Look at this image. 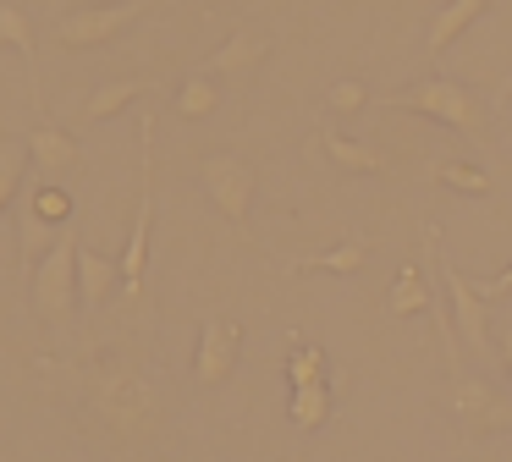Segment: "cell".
<instances>
[{
    "label": "cell",
    "mask_w": 512,
    "mask_h": 462,
    "mask_svg": "<svg viewBox=\"0 0 512 462\" xmlns=\"http://www.w3.org/2000/svg\"><path fill=\"white\" fill-rule=\"evenodd\" d=\"M155 0H111V6H78L56 22V39L67 50H94V44H111L122 28H133Z\"/></svg>",
    "instance_id": "8992f818"
},
{
    "label": "cell",
    "mask_w": 512,
    "mask_h": 462,
    "mask_svg": "<svg viewBox=\"0 0 512 462\" xmlns=\"http://www.w3.org/2000/svg\"><path fill=\"white\" fill-rule=\"evenodd\" d=\"M501 99H512V77H507V83H501Z\"/></svg>",
    "instance_id": "f1b7e54d"
},
{
    "label": "cell",
    "mask_w": 512,
    "mask_h": 462,
    "mask_svg": "<svg viewBox=\"0 0 512 462\" xmlns=\"http://www.w3.org/2000/svg\"><path fill=\"white\" fill-rule=\"evenodd\" d=\"M215 105H221V88H215V77H210V72H188V83L177 88V116L204 121V116H215Z\"/></svg>",
    "instance_id": "e0dca14e"
},
{
    "label": "cell",
    "mask_w": 512,
    "mask_h": 462,
    "mask_svg": "<svg viewBox=\"0 0 512 462\" xmlns=\"http://www.w3.org/2000/svg\"><path fill=\"white\" fill-rule=\"evenodd\" d=\"M430 308V281H424L419 264H402L397 281H391V297H386V314L391 319H413Z\"/></svg>",
    "instance_id": "9a60e30c"
},
{
    "label": "cell",
    "mask_w": 512,
    "mask_h": 462,
    "mask_svg": "<svg viewBox=\"0 0 512 462\" xmlns=\"http://www.w3.org/2000/svg\"><path fill=\"white\" fill-rule=\"evenodd\" d=\"M287 380L292 385H320L325 380V352L320 347H298L287 358Z\"/></svg>",
    "instance_id": "cb8c5ba5"
},
{
    "label": "cell",
    "mask_w": 512,
    "mask_h": 462,
    "mask_svg": "<svg viewBox=\"0 0 512 462\" xmlns=\"http://www.w3.org/2000/svg\"><path fill=\"white\" fill-rule=\"evenodd\" d=\"M28 209H34L39 220H45V226H72V193L67 187H56V182H39L34 193H28Z\"/></svg>",
    "instance_id": "44dd1931"
},
{
    "label": "cell",
    "mask_w": 512,
    "mask_h": 462,
    "mask_svg": "<svg viewBox=\"0 0 512 462\" xmlns=\"http://www.w3.org/2000/svg\"><path fill=\"white\" fill-rule=\"evenodd\" d=\"M386 105L419 110V116L441 121V127H452V132H463L468 143L490 149V116H485V105H479V99L468 94L463 83H452V77H424V83H413V88H402V94H391Z\"/></svg>",
    "instance_id": "6da1fadb"
},
{
    "label": "cell",
    "mask_w": 512,
    "mask_h": 462,
    "mask_svg": "<svg viewBox=\"0 0 512 462\" xmlns=\"http://www.w3.org/2000/svg\"><path fill=\"white\" fill-rule=\"evenodd\" d=\"M94 407H100V418L122 440H144V435H155V424H160L155 385L138 369H100L94 374Z\"/></svg>",
    "instance_id": "7a4b0ae2"
},
{
    "label": "cell",
    "mask_w": 512,
    "mask_h": 462,
    "mask_svg": "<svg viewBox=\"0 0 512 462\" xmlns=\"http://www.w3.org/2000/svg\"><path fill=\"white\" fill-rule=\"evenodd\" d=\"M474 292L485 297V303H496V297H512V264L501 275H490V281H474Z\"/></svg>",
    "instance_id": "4316f807"
},
{
    "label": "cell",
    "mask_w": 512,
    "mask_h": 462,
    "mask_svg": "<svg viewBox=\"0 0 512 462\" xmlns=\"http://www.w3.org/2000/svg\"><path fill=\"white\" fill-rule=\"evenodd\" d=\"M364 259H369L364 242H342V248H331V253H309V259H292V270H331V275H353V270H364Z\"/></svg>",
    "instance_id": "ffe728a7"
},
{
    "label": "cell",
    "mask_w": 512,
    "mask_h": 462,
    "mask_svg": "<svg viewBox=\"0 0 512 462\" xmlns=\"http://www.w3.org/2000/svg\"><path fill=\"white\" fill-rule=\"evenodd\" d=\"M265 55H270V39H265L259 28H232V39H226L221 50H215L210 61L199 66V72H210V77L254 72V66H265Z\"/></svg>",
    "instance_id": "30bf717a"
},
{
    "label": "cell",
    "mask_w": 512,
    "mask_h": 462,
    "mask_svg": "<svg viewBox=\"0 0 512 462\" xmlns=\"http://www.w3.org/2000/svg\"><path fill=\"white\" fill-rule=\"evenodd\" d=\"M237 352H243V325H232V319H204L199 358H193L199 385H221L226 374L237 369Z\"/></svg>",
    "instance_id": "9c48e42d"
},
{
    "label": "cell",
    "mask_w": 512,
    "mask_h": 462,
    "mask_svg": "<svg viewBox=\"0 0 512 462\" xmlns=\"http://www.w3.org/2000/svg\"><path fill=\"white\" fill-rule=\"evenodd\" d=\"M485 6H490V0H446V6L430 17V33H424V50H430V55H441L452 39H463V28H474V22H479V11H485Z\"/></svg>",
    "instance_id": "4fadbf2b"
},
{
    "label": "cell",
    "mask_w": 512,
    "mask_h": 462,
    "mask_svg": "<svg viewBox=\"0 0 512 462\" xmlns=\"http://www.w3.org/2000/svg\"><path fill=\"white\" fill-rule=\"evenodd\" d=\"M50 231H56V226H45V220H39L34 209L23 204V259H28V264H39V253H45L50 242H56Z\"/></svg>",
    "instance_id": "484cf974"
},
{
    "label": "cell",
    "mask_w": 512,
    "mask_h": 462,
    "mask_svg": "<svg viewBox=\"0 0 512 462\" xmlns=\"http://www.w3.org/2000/svg\"><path fill=\"white\" fill-rule=\"evenodd\" d=\"M496 347H501V358H507V369H512V325L501 330V341H496Z\"/></svg>",
    "instance_id": "83f0119b"
},
{
    "label": "cell",
    "mask_w": 512,
    "mask_h": 462,
    "mask_svg": "<svg viewBox=\"0 0 512 462\" xmlns=\"http://www.w3.org/2000/svg\"><path fill=\"white\" fill-rule=\"evenodd\" d=\"M364 105H369V88L358 83V77H342V83H331V116H358Z\"/></svg>",
    "instance_id": "d4e9b609"
},
{
    "label": "cell",
    "mask_w": 512,
    "mask_h": 462,
    "mask_svg": "<svg viewBox=\"0 0 512 462\" xmlns=\"http://www.w3.org/2000/svg\"><path fill=\"white\" fill-rule=\"evenodd\" d=\"M320 143H325V154H331V160L342 165V171H358V176H380V171H386V160H380L375 143L342 138V132H331V127L320 132Z\"/></svg>",
    "instance_id": "5bb4252c"
},
{
    "label": "cell",
    "mask_w": 512,
    "mask_h": 462,
    "mask_svg": "<svg viewBox=\"0 0 512 462\" xmlns=\"http://www.w3.org/2000/svg\"><path fill=\"white\" fill-rule=\"evenodd\" d=\"M28 160L39 165V176H61L83 160V149H78V138L61 132V127H34L28 132Z\"/></svg>",
    "instance_id": "7c38bea8"
},
{
    "label": "cell",
    "mask_w": 512,
    "mask_h": 462,
    "mask_svg": "<svg viewBox=\"0 0 512 462\" xmlns=\"http://www.w3.org/2000/svg\"><path fill=\"white\" fill-rule=\"evenodd\" d=\"M138 138H144V160H138V171H144V182H138V215H133V237H127L122 248V292L138 297L144 292V264H149V220H155V116L138 121Z\"/></svg>",
    "instance_id": "277c9868"
},
{
    "label": "cell",
    "mask_w": 512,
    "mask_h": 462,
    "mask_svg": "<svg viewBox=\"0 0 512 462\" xmlns=\"http://www.w3.org/2000/svg\"><path fill=\"white\" fill-rule=\"evenodd\" d=\"M199 182H204V193H210V204L221 209L232 226H248V209H254V165H248L243 154H204Z\"/></svg>",
    "instance_id": "52a82bcc"
},
{
    "label": "cell",
    "mask_w": 512,
    "mask_h": 462,
    "mask_svg": "<svg viewBox=\"0 0 512 462\" xmlns=\"http://www.w3.org/2000/svg\"><path fill=\"white\" fill-rule=\"evenodd\" d=\"M331 418V385H292V424L298 429H320Z\"/></svg>",
    "instance_id": "d6986e66"
},
{
    "label": "cell",
    "mask_w": 512,
    "mask_h": 462,
    "mask_svg": "<svg viewBox=\"0 0 512 462\" xmlns=\"http://www.w3.org/2000/svg\"><path fill=\"white\" fill-rule=\"evenodd\" d=\"M23 171H28V143H0V209L17 198Z\"/></svg>",
    "instance_id": "7402d4cb"
},
{
    "label": "cell",
    "mask_w": 512,
    "mask_h": 462,
    "mask_svg": "<svg viewBox=\"0 0 512 462\" xmlns=\"http://www.w3.org/2000/svg\"><path fill=\"white\" fill-rule=\"evenodd\" d=\"M144 94H149V83H138V77H133V83H127V77H122V83H100L89 94V105H83V121H111V116H122V110L133 105V99H144Z\"/></svg>",
    "instance_id": "2e32d148"
},
{
    "label": "cell",
    "mask_w": 512,
    "mask_h": 462,
    "mask_svg": "<svg viewBox=\"0 0 512 462\" xmlns=\"http://www.w3.org/2000/svg\"><path fill=\"white\" fill-rule=\"evenodd\" d=\"M0 44H12L17 55H23V66L34 72L39 61V39H34V22L23 17V11L12 6V0H0Z\"/></svg>",
    "instance_id": "ac0fdd59"
},
{
    "label": "cell",
    "mask_w": 512,
    "mask_h": 462,
    "mask_svg": "<svg viewBox=\"0 0 512 462\" xmlns=\"http://www.w3.org/2000/svg\"><path fill=\"white\" fill-rule=\"evenodd\" d=\"M72 308H78V231L61 226V237L34 264V314L61 330L72 319Z\"/></svg>",
    "instance_id": "3957f363"
},
{
    "label": "cell",
    "mask_w": 512,
    "mask_h": 462,
    "mask_svg": "<svg viewBox=\"0 0 512 462\" xmlns=\"http://www.w3.org/2000/svg\"><path fill=\"white\" fill-rule=\"evenodd\" d=\"M452 407H457V418H463L468 435L512 429V402H507V396H501L490 380H479V374H457V385H452Z\"/></svg>",
    "instance_id": "ba28073f"
},
{
    "label": "cell",
    "mask_w": 512,
    "mask_h": 462,
    "mask_svg": "<svg viewBox=\"0 0 512 462\" xmlns=\"http://www.w3.org/2000/svg\"><path fill=\"white\" fill-rule=\"evenodd\" d=\"M430 253H435V270H441V281H446V297H452V330L479 352V358H490V352H496V341H490L485 297H479V292H474V281H468V275L441 253V231H430Z\"/></svg>",
    "instance_id": "5b68a950"
},
{
    "label": "cell",
    "mask_w": 512,
    "mask_h": 462,
    "mask_svg": "<svg viewBox=\"0 0 512 462\" xmlns=\"http://www.w3.org/2000/svg\"><path fill=\"white\" fill-rule=\"evenodd\" d=\"M116 286H122V264L105 259V253L89 248V242H78V303L83 308H100Z\"/></svg>",
    "instance_id": "8fae6325"
},
{
    "label": "cell",
    "mask_w": 512,
    "mask_h": 462,
    "mask_svg": "<svg viewBox=\"0 0 512 462\" xmlns=\"http://www.w3.org/2000/svg\"><path fill=\"white\" fill-rule=\"evenodd\" d=\"M435 176H441L446 187H457V193H474V198H485V193H490V171H479V165L441 160V165H435Z\"/></svg>",
    "instance_id": "603a6c76"
}]
</instances>
